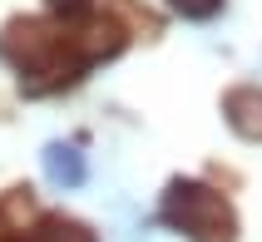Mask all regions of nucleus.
Listing matches in <instances>:
<instances>
[{"instance_id": "obj_2", "label": "nucleus", "mask_w": 262, "mask_h": 242, "mask_svg": "<svg viewBox=\"0 0 262 242\" xmlns=\"http://www.w3.org/2000/svg\"><path fill=\"white\" fill-rule=\"evenodd\" d=\"M159 217L188 242H237V213L218 188L198 178H173L159 203Z\"/></svg>"}, {"instance_id": "obj_3", "label": "nucleus", "mask_w": 262, "mask_h": 242, "mask_svg": "<svg viewBox=\"0 0 262 242\" xmlns=\"http://www.w3.org/2000/svg\"><path fill=\"white\" fill-rule=\"evenodd\" d=\"M223 119L233 134L262 143V84H233L223 94Z\"/></svg>"}, {"instance_id": "obj_4", "label": "nucleus", "mask_w": 262, "mask_h": 242, "mask_svg": "<svg viewBox=\"0 0 262 242\" xmlns=\"http://www.w3.org/2000/svg\"><path fill=\"white\" fill-rule=\"evenodd\" d=\"M20 242H99V237H94V228H84L79 217L50 213V217H40V223H35Z\"/></svg>"}, {"instance_id": "obj_6", "label": "nucleus", "mask_w": 262, "mask_h": 242, "mask_svg": "<svg viewBox=\"0 0 262 242\" xmlns=\"http://www.w3.org/2000/svg\"><path fill=\"white\" fill-rule=\"evenodd\" d=\"M168 10L183 15V20H213L223 10V0H168Z\"/></svg>"}, {"instance_id": "obj_1", "label": "nucleus", "mask_w": 262, "mask_h": 242, "mask_svg": "<svg viewBox=\"0 0 262 242\" xmlns=\"http://www.w3.org/2000/svg\"><path fill=\"white\" fill-rule=\"evenodd\" d=\"M124 50V30L89 20V25H64V20H35V15H15L0 30V59L20 74V94L40 99L59 89L79 84L99 59H114Z\"/></svg>"}, {"instance_id": "obj_5", "label": "nucleus", "mask_w": 262, "mask_h": 242, "mask_svg": "<svg viewBox=\"0 0 262 242\" xmlns=\"http://www.w3.org/2000/svg\"><path fill=\"white\" fill-rule=\"evenodd\" d=\"M45 168H50V178L64 183V188L84 183V158L74 153V148H64V143H50V148H45Z\"/></svg>"}, {"instance_id": "obj_7", "label": "nucleus", "mask_w": 262, "mask_h": 242, "mask_svg": "<svg viewBox=\"0 0 262 242\" xmlns=\"http://www.w3.org/2000/svg\"><path fill=\"white\" fill-rule=\"evenodd\" d=\"M45 5H50L64 25H79V20H89V10H94V0H45Z\"/></svg>"}]
</instances>
